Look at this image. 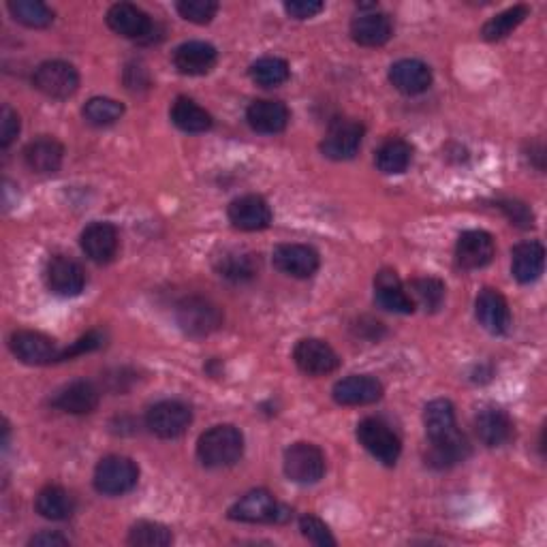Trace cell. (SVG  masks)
Masks as SVG:
<instances>
[{
	"label": "cell",
	"mask_w": 547,
	"mask_h": 547,
	"mask_svg": "<svg viewBox=\"0 0 547 547\" xmlns=\"http://www.w3.org/2000/svg\"><path fill=\"white\" fill-rule=\"evenodd\" d=\"M244 456V434L236 426H214L199 436L197 458L208 468H227Z\"/></svg>",
	"instance_id": "6da1fadb"
},
{
	"label": "cell",
	"mask_w": 547,
	"mask_h": 547,
	"mask_svg": "<svg viewBox=\"0 0 547 547\" xmlns=\"http://www.w3.org/2000/svg\"><path fill=\"white\" fill-rule=\"evenodd\" d=\"M289 509L280 505L268 490H253L244 494L229 509V518L246 524H280L289 520Z\"/></svg>",
	"instance_id": "7a4b0ae2"
},
{
	"label": "cell",
	"mask_w": 547,
	"mask_h": 547,
	"mask_svg": "<svg viewBox=\"0 0 547 547\" xmlns=\"http://www.w3.org/2000/svg\"><path fill=\"white\" fill-rule=\"evenodd\" d=\"M357 441L364 445L374 460H379L385 466H394L402 453L400 436L385 421L374 417L359 421Z\"/></svg>",
	"instance_id": "3957f363"
},
{
	"label": "cell",
	"mask_w": 547,
	"mask_h": 547,
	"mask_svg": "<svg viewBox=\"0 0 547 547\" xmlns=\"http://www.w3.org/2000/svg\"><path fill=\"white\" fill-rule=\"evenodd\" d=\"M176 321L184 334H189L193 338H203L210 336L223 325V312L210 300L193 295V298H184L178 304Z\"/></svg>",
	"instance_id": "277c9868"
},
{
	"label": "cell",
	"mask_w": 547,
	"mask_h": 547,
	"mask_svg": "<svg viewBox=\"0 0 547 547\" xmlns=\"http://www.w3.org/2000/svg\"><path fill=\"white\" fill-rule=\"evenodd\" d=\"M33 86L50 99H69L80 88V73L65 60H48L33 73Z\"/></svg>",
	"instance_id": "5b68a950"
},
{
	"label": "cell",
	"mask_w": 547,
	"mask_h": 547,
	"mask_svg": "<svg viewBox=\"0 0 547 547\" xmlns=\"http://www.w3.org/2000/svg\"><path fill=\"white\" fill-rule=\"evenodd\" d=\"M139 468L131 458L107 456L95 468V488L105 496H122L137 486Z\"/></svg>",
	"instance_id": "8992f818"
},
{
	"label": "cell",
	"mask_w": 547,
	"mask_h": 547,
	"mask_svg": "<svg viewBox=\"0 0 547 547\" xmlns=\"http://www.w3.org/2000/svg\"><path fill=\"white\" fill-rule=\"evenodd\" d=\"M285 475L298 486H312L325 475L323 451L312 443H295L285 451Z\"/></svg>",
	"instance_id": "52a82bcc"
},
{
	"label": "cell",
	"mask_w": 547,
	"mask_h": 547,
	"mask_svg": "<svg viewBox=\"0 0 547 547\" xmlns=\"http://www.w3.org/2000/svg\"><path fill=\"white\" fill-rule=\"evenodd\" d=\"M193 424V411L180 400H161L146 415V426L159 439H178Z\"/></svg>",
	"instance_id": "ba28073f"
},
{
	"label": "cell",
	"mask_w": 547,
	"mask_h": 547,
	"mask_svg": "<svg viewBox=\"0 0 547 547\" xmlns=\"http://www.w3.org/2000/svg\"><path fill=\"white\" fill-rule=\"evenodd\" d=\"M364 139V124L351 120V118H342L336 120L327 135L321 142V152L323 156L332 161H349L357 154L359 146H362Z\"/></svg>",
	"instance_id": "9c48e42d"
},
{
	"label": "cell",
	"mask_w": 547,
	"mask_h": 547,
	"mask_svg": "<svg viewBox=\"0 0 547 547\" xmlns=\"http://www.w3.org/2000/svg\"><path fill=\"white\" fill-rule=\"evenodd\" d=\"M9 347L13 355L28 366L54 364L58 362L62 353L50 336H45L41 332H30V330L13 332L9 338Z\"/></svg>",
	"instance_id": "30bf717a"
},
{
	"label": "cell",
	"mask_w": 547,
	"mask_h": 547,
	"mask_svg": "<svg viewBox=\"0 0 547 547\" xmlns=\"http://www.w3.org/2000/svg\"><path fill=\"white\" fill-rule=\"evenodd\" d=\"M45 283L58 298H75L86 287V272L75 259L56 255L45 268Z\"/></svg>",
	"instance_id": "8fae6325"
},
{
	"label": "cell",
	"mask_w": 547,
	"mask_h": 547,
	"mask_svg": "<svg viewBox=\"0 0 547 547\" xmlns=\"http://www.w3.org/2000/svg\"><path fill=\"white\" fill-rule=\"evenodd\" d=\"M293 359L298 368L310 377H323L340 366L338 353L319 338H304L293 351Z\"/></svg>",
	"instance_id": "7c38bea8"
},
{
	"label": "cell",
	"mask_w": 547,
	"mask_h": 547,
	"mask_svg": "<svg viewBox=\"0 0 547 547\" xmlns=\"http://www.w3.org/2000/svg\"><path fill=\"white\" fill-rule=\"evenodd\" d=\"M274 268L293 278H310L319 270V253L306 244H280L274 248Z\"/></svg>",
	"instance_id": "4fadbf2b"
},
{
	"label": "cell",
	"mask_w": 547,
	"mask_h": 547,
	"mask_svg": "<svg viewBox=\"0 0 547 547\" xmlns=\"http://www.w3.org/2000/svg\"><path fill=\"white\" fill-rule=\"evenodd\" d=\"M394 35V24L387 13L379 9L359 11L357 18L351 22V37L362 48H381Z\"/></svg>",
	"instance_id": "5bb4252c"
},
{
	"label": "cell",
	"mask_w": 547,
	"mask_h": 547,
	"mask_svg": "<svg viewBox=\"0 0 547 547\" xmlns=\"http://www.w3.org/2000/svg\"><path fill=\"white\" fill-rule=\"evenodd\" d=\"M227 214L231 225L240 231H261L272 225V208L259 195H244L233 199Z\"/></svg>",
	"instance_id": "9a60e30c"
},
{
	"label": "cell",
	"mask_w": 547,
	"mask_h": 547,
	"mask_svg": "<svg viewBox=\"0 0 547 547\" xmlns=\"http://www.w3.org/2000/svg\"><path fill=\"white\" fill-rule=\"evenodd\" d=\"M477 321L494 336H503L511 327V310L505 295L496 289H483L475 302Z\"/></svg>",
	"instance_id": "2e32d148"
},
{
	"label": "cell",
	"mask_w": 547,
	"mask_h": 547,
	"mask_svg": "<svg viewBox=\"0 0 547 547\" xmlns=\"http://www.w3.org/2000/svg\"><path fill=\"white\" fill-rule=\"evenodd\" d=\"M496 255L494 238L488 231H466L458 238L456 259L464 270H479L492 263Z\"/></svg>",
	"instance_id": "e0dca14e"
},
{
	"label": "cell",
	"mask_w": 547,
	"mask_h": 547,
	"mask_svg": "<svg viewBox=\"0 0 547 547\" xmlns=\"http://www.w3.org/2000/svg\"><path fill=\"white\" fill-rule=\"evenodd\" d=\"M332 396L342 406H368L383 398V385L370 374H353L334 385Z\"/></svg>",
	"instance_id": "ac0fdd59"
},
{
	"label": "cell",
	"mask_w": 547,
	"mask_h": 547,
	"mask_svg": "<svg viewBox=\"0 0 547 547\" xmlns=\"http://www.w3.org/2000/svg\"><path fill=\"white\" fill-rule=\"evenodd\" d=\"M107 26L114 30L116 35L127 39H146L152 35L154 24L148 15L131 5V3H116L107 11Z\"/></svg>",
	"instance_id": "d6986e66"
},
{
	"label": "cell",
	"mask_w": 547,
	"mask_h": 547,
	"mask_svg": "<svg viewBox=\"0 0 547 547\" xmlns=\"http://www.w3.org/2000/svg\"><path fill=\"white\" fill-rule=\"evenodd\" d=\"M374 300L377 304L396 315H411L415 302L411 293H406L402 280L394 270H381L374 278Z\"/></svg>",
	"instance_id": "ffe728a7"
},
{
	"label": "cell",
	"mask_w": 547,
	"mask_h": 547,
	"mask_svg": "<svg viewBox=\"0 0 547 547\" xmlns=\"http://www.w3.org/2000/svg\"><path fill=\"white\" fill-rule=\"evenodd\" d=\"M289 118L291 114L283 101L259 99L250 103L246 109V120L250 124V129L263 135L283 133L289 124Z\"/></svg>",
	"instance_id": "44dd1931"
},
{
	"label": "cell",
	"mask_w": 547,
	"mask_h": 547,
	"mask_svg": "<svg viewBox=\"0 0 547 547\" xmlns=\"http://www.w3.org/2000/svg\"><path fill=\"white\" fill-rule=\"evenodd\" d=\"M389 82L402 95H421L432 86V71L426 62L404 58L394 62L389 69Z\"/></svg>",
	"instance_id": "7402d4cb"
},
{
	"label": "cell",
	"mask_w": 547,
	"mask_h": 547,
	"mask_svg": "<svg viewBox=\"0 0 547 547\" xmlns=\"http://www.w3.org/2000/svg\"><path fill=\"white\" fill-rule=\"evenodd\" d=\"M84 255L95 263H109L118 253V229L109 223H92L82 231L80 238Z\"/></svg>",
	"instance_id": "603a6c76"
},
{
	"label": "cell",
	"mask_w": 547,
	"mask_h": 547,
	"mask_svg": "<svg viewBox=\"0 0 547 547\" xmlns=\"http://www.w3.org/2000/svg\"><path fill=\"white\" fill-rule=\"evenodd\" d=\"M424 426H426L430 443L451 441L462 434L456 424V409H453V404L449 400H443V398L432 400L426 406Z\"/></svg>",
	"instance_id": "cb8c5ba5"
},
{
	"label": "cell",
	"mask_w": 547,
	"mask_h": 547,
	"mask_svg": "<svg viewBox=\"0 0 547 547\" xmlns=\"http://www.w3.org/2000/svg\"><path fill=\"white\" fill-rule=\"evenodd\" d=\"M545 268V248L541 242H522L511 253L513 278L522 285H530L541 278Z\"/></svg>",
	"instance_id": "d4e9b609"
},
{
	"label": "cell",
	"mask_w": 547,
	"mask_h": 547,
	"mask_svg": "<svg viewBox=\"0 0 547 547\" xmlns=\"http://www.w3.org/2000/svg\"><path fill=\"white\" fill-rule=\"evenodd\" d=\"M216 50L214 45L206 41H189L182 43L174 52V67L182 75H206L216 65Z\"/></svg>",
	"instance_id": "484cf974"
},
{
	"label": "cell",
	"mask_w": 547,
	"mask_h": 547,
	"mask_svg": "<svg viewBox=\"0 0 547 547\" xmlns=\"http://www.w3.org/2000/svg\"><path fill=\"white\" fill-rule=\"evenodd\" d=\"M101 394L99 389L92 385L90 381H75L67 385L65 389H60L52 404L56 409L71 413V415H88L99 406Z\"/></svg>",
	"instance_id": "4316f807"
},
{
	"label": "cell",
	"mask_w": 547,
	"mask_h": 547,
	"mask_svg": "<svg viewBox=\"0 0 547 547\" xmlns=\"http://www.w3.org/2000/svg\"><path fill=\"white\" fill-rule=\"evenodd\" d=\"M62 154H65V148L54 137H39L35 142H30L24 150V161L30 171L35 174H56L62 165Z\"/></svg>",
	"instance_id": "83f0119b"
},
{
	"label": "cell",
	"mask_w": 547,
	"mask_h": 547,
	"mask_svg": "<svg viewBox=\"0 0 547 547\" xmlns=\"http://www.w3.org/2000/svg\"><path fill=\"white\" fill-rule=\"evenodd\" d=\"M475 430L479 441L488 447H503L515 434L511 417L500 409H483L475 419Z\"/></svg>",
	"instance_id": "f1b7e54d"
},
{
	"label": "cell",
	"mask_w": 547,
	"mask_h": 547,
	"mask_svg": "<svg viewBox=\"0 0 547 547\" xmlns=\"http://www.w3.org/2000/svg\"><path fill=\"white\" fill-rule=\"evenodd\" d=\"M35 507H37L39 515H43L45 520L62 522V520H69L71 515H73V511H75V498L65 488L48 486V488H43L39 492Z\"/></svg>",
	"instance_id": "f546056e"
},
{
	"label": "cell",
	"mask_w": 547,
	"mask_h": 547,
	"mask_svg": "<svg viewBox=\"0 0 547 547\" xmlns=\"http://www.w3.org/2000/svg\"><path fill=\"white\" fill-rule=\"evenodd\" d=\"M171 122L184 133H206L212 129V116L193 99L180 97L171 107Z\"/></svg>",
	"instance_id": "4dcf8cb0"
},
{
	"label": "cell",
	"mask_w": 547,
	"mask_h": 547,
	"mask_svg": "<svg viewBox=\"0 0 547 547\" xmlns=\"http://www.w3.org/2000/svg\"><path fill=\"white\" fill-rule=\"evenodd\" d=\"M413 161V148L404 139H387V142L377 150L374 163L383 174H404Z\"/></svg>",
	"instance_id": "1f68e13d"
},
{
	"label": "cell",
	"mask_w": 547,
	"mask_h": 547,
	"mask_svg": "<svg viewBox=\"0 0 547 547\" xmlns=\"http://www.w3.org/2000/svg\"><path fill=\"white\" fill-rule=\"evenodd\" d=\"M291 77L289 62L276 56H265L250 65V80L263 88H276Z\"/></svg>",
	"instance_id": "d6a6232c"
},
{
	"label": "cell",
	"mask_w": 547,
	"mask_h": 547,
	"mask_svg": "<svg viewBox=\"0 0 547 547\" xmlns=\"http://www.w3.org/2000/svg\"><path fill=\"white\" fill-rule=\"evenodd\" d=\"M9 11L15 22L28 28H45L54 22V11L41 0H11Z\"/></svg>",
	"instance_id": "836d02e7"
},
{
	"label": "cell",
	"mask_w": 547,
	"mask_h": 547,
	"mask_svg": "<svg viewBox=\"0 0 547 547\" xmlns=\"http://www.w3.org/2000/svg\"><path fill=\"white\" fill-rule=\"evenodd\" d=\"M216 272L223 278L231 280V283H246V280H250L257 274L255 255L231 250V253H225L216 261Z\"/></svg>",
	"instance_id": "e575fe53"
},
{
	"label": "cell",
	"mask_w": 547,
	"mask_h": 547,
	"mask_svg": "<svg viewBox=\"0 0 547 547\" xmlns=\"http://www.w3.org/2000/svg\"><path fill=\"white\" fill-rule=\"evenodd\" d=\"M528 7L526 5H515L503 13H498L486 26H483L481 35L486 41H500L509 37L515 28H518L528 18Z\"/></svg>",
	"instance_id": "d590c367"
},
{
	"label": "cell",
	"mask_w": 547,
	"mask_h": 547,
	"mask_svg": "<svg viewBox=\"0 0 547 547\" xmlns=\"http://www.w3.org/2000/svg\"><path fill=\"white\" fill-rule=\"evenodd\" d=\"M82 114H84L86 122L92 124V127H112V124H116L122 118L124 107L116 99L95 97L84 105Z\"/></svg>",
	"instance_id": "8d00e7d4"
},
{
	"label": "cell",
	"mask_w": 547,
	"mask_h": 547,
	"mask_svg": "<svg viewBox=\"0 0 547 547\" xmlns=\"http://www.w3.org/2000/svg\"><path fill=\"white\" fill-rule=\"evenodd\" d=\"M171 541H174L171 530L156 522H137L129 533V543L137 547H167Z\"/></svg>",
	"instance_id": "74e56055"
},
{
	"label": "cell",
	"mask_w": 547,
	"mask_h": 547,
	"mask_svg": "<svg viewBox=\"0 0 547 547\" xmlns=\"http://www.w3.org/2000/svg\"><path fill=\"white\" fill-rule=\"evenodd\" d=\"M411 291L415 295V300L430 312H436L445 302V285L439 278H415L411 280Z\"/></svg>",
	"instance_id": "f35d334b"
},
{
	"label": "cell",
	"mask_w": 547,
	"mask_h": 547,
	"mask_svg": "<svg viewBox=\"0 0 547 547\" xmlns=\"http://www.w3.org/2000/svg\"><path fill=\"white\" fill-rule=\"evenodd\" d=\"M218 11V3L214 0H182L178 3V13L184 20L193 24H210Z\"/></svg>",
	"instance_id": "ab89813d"
},
{
	"label": "cell",
	"mask_w": 547,
	"mask_h": 547,
	"mask_svg": "<svg viewBox=\"0 0 547 547\" xmlns=\"http://www.w3.org/2000/svg\"><path fill=\"white\" fill-rule=\"evenodd\" d=\"M300 530H302V535L310 543L321 545V547L336 545V539L332 537L330 528H327L325 522H321L319 518H315V515H304V518L300 520Z\"/></svg>",
	"instance_id": "60d3db41"
},
{
	"label": "cell",
	"mask_w": 547,
	"mask_h": 547,
	"mask_svg": "<svg viewBox=\"0 0 547 547\" xmlns=\"http://www.w3.org/2000/svg\"><path fill=\"white\" fill-rule=\"evenodd\" d=\"M498 208L507 214L511 225H515V227L530 229V227H533V223H535L533 210H530L526 206V203H522V201H513V199L498 201Z\"/></svg>",
	"instance_id": "b9f144b4"
},
{
	"label": "cell",
	"mask_w": 547,
	"mask_h": 547,
	"mask_svg": "<svg viewBox=\"0 0 547 547\" xmlns=\"http://www.w3.org/2000/svg\"><path fill=\"white\" fill-rule=\"evenodd\" d=\"M103 342H105V336L99 330H92L86 336H82L80 340H75L69 349L62 351L58 362H65V359H73L77 355H84V353H90V351H97V349L103 347Z\"/></svg>",
	"instance_id": "7bdbcfd3"
},
{
	"label": "cell",
	"mask_w": 547,
	"mask_h": 547,
	"mask_svg": "<svg viewBox=\"0 0 547 547\" xmlns=\"http://www.w3.org/2000/svg\"><path fill=\"white\" fill-rule=\"evenodd\" d=\"M20 133V116L13 112L9 105L3 107V114H0V144L3 148L11 146V142Z\"/></svg>",
	"instance_id": "ee69618b"
},
{
	"label": "cell",
	"mask_w": 547,
	"mask_h": 547,
	"mask_svg": "<svg viewBox=\"0 0 547 547\" xmlns=\"http://www.w3.org/2000/svg\"><path fill=\"white\" fill-rule=\"evenodd\" d=\"M285 11L293 20H308L323 11V3L319 0H291V3H285Z\"/></svg>",
	"instance_id": "f6af8a7d"
},
{
	"label": "cell",
	"mask_w": 547,
	"mask_h": 547,
	"mask_svg": "<svg viewBox=\"0 0 547 547\" xmlns=\"http://www.w3.org/2000/svg\"><path fill=\"white\" fill-rule=\"evenodd\" d=\"M69 539L58 533H39L30 539V545H67Z\"/></svg>",
	"instance_id": "bcb514c9"
}]
</instances>
